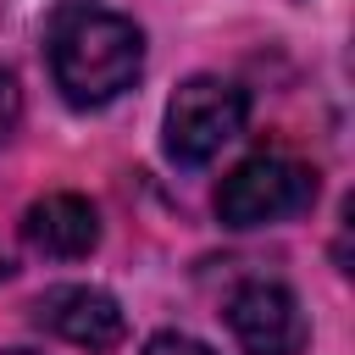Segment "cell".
<instances>
[{"label":"cell","instance_id":"6da1fadb","mask_svg":"<svg viewBox=\"0 0 355 355\" xmlns=\"http://www.w3.org/2000/svg\"><path fill=\"white\" fill-rule=\"evenodd\" d=\"M144 67V39L128 17L100 6H72L50 28V72L72 105H105L133 89Z\"/></svg>","mask_w":355,"mask_h":355},{"label":"cell","instance_id":"7a4b0ae2","mask_svg":"<svg viewBox=\"0 0 355 355\" xmlns=\"http://www.w3.org/2000/svg\"><path fill=\"white\" fill-rule=\"evenodd\" d=\"M316 200V172L294 155H250L239 161L222 189H216V216L227 227H266V222H283V216H300L311 211Z\"/></svg>","mask_w":355,"mask_h":355},{"label":"cell","instance_id":"3957f363","mask_svg":"<svg viewBox=\"0 0 355 355\" xmlns=\"http://www.w3.org/2000/svg\"><path fill=\"white\" fill-rule=\"evenodd\" d=\"M244 89L227 78H189L166 105V155L178 166H205L244 133Z\"/></svg>","mask_w":355,"mask_h":355},{"label":"cell","instance_id":"277c9868","mask_svg":"<svg viewBox=\"0 0 355 355\" xmlns=\"http://www.w3.org/2000/svg\"><path fill=\"white\" fill-rule=\"evenodd\" d=\"M227 327L244 355H300L305 349V311L283 283H244L227 300Z\"/></svg>","mask_w":355,"mask_h":355},{"label":"cell","instance_id":"5b68a950","mask_svg":"<svg viewBox=\"0 0 355 355\" xmlns=\"http://www.w3.org/2000/svg\"><path fill=\"white\" fill-rule=\"evenodd\" d=\"M33 316H39V327H50L55 338H67V344H78V349H89V355L116 349L122 333H128L122 305H116L105 288H89V283H61V288L39 294Z\"/></svg>","mask_w":355,"mask_h":355},{"label":"cell","instance_id":"8992f818","mask_svg":"<svg viewBox=\"0 0 355 355\" xmlns=\"http://www.w3.org/2000/svg\"><path fill=\"white\" fill-rule=\"evenodd\" d=\"M22 239L44 261H78L100 244V216L83 194H44L22 216Z\"/></svg>","mask_w":355,"mask_h":355},{"label":"cell","instance_id":"52a82bcc","mask_svg":"<svg viewBox=\"0 0 355 355\" xmlns=\"http://www.w3.org/2000/svg\"><path fill=\"white\" fill-rule=\"evenodd\" d=\"M144 355H216V349L200 344V338H189V333H155L144 344Z\"/></svg>","mask_w":355,"mask_h":355},{"label":"cell","instance_id":"ba28073f","mask_svg":"<svg viewBox=\"0 0 355 355\" xmlns=\"http://www.w3.org/2000/svg\"><path fill=\"white\" fill-rule=\"evenodd\" d=\"M11 122H17V83H11V72L0 67V139L11 133Z\"/></svg>","mask_w":355,"mask_h":355},{"label":"cell","instance_id":"9c48e42d","mask_svg":"<svg viewBox=\"0 0 355 355\" xmlns=\"http://www.w3.org/2000/svg\"><path fill=\"white\" fill-rule=\"evenodd\" d=\"M6 272H11V261H6V255H0V277H6Z\"/></svg>","mask_w":355,"mask_h":355},{"label":"cell","instance_id":"30bf717a","mask_svg":"<svg viewBox=\"0 0 355 355\" xmlns=\"http://www.w3.org/2000/svg\"><path fill=\"white\" fill-rule=\"evenodd\" d=\"M6 355H28V349H6Z\"/></svg>","mask_w":355,"mask_h":355}]
</instances>
